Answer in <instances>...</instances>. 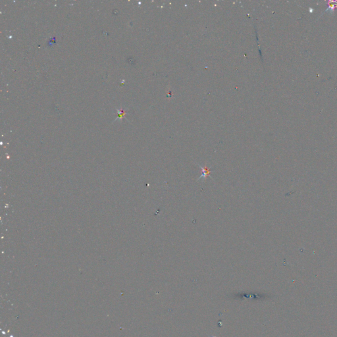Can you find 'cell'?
I'll use <instances>...</instances> for the list:
<instances>
[{
	"label": "cell",
	"mask_w": 337,
	"mask_h": 337,
	"mask_svg": "<svg viewBox=\"0 0 337 337\" xmlns=\"http://www.w3.org/2000/svg\"><path fill=\"white\" fill-rule=\"evenodd\" d=\"M200 167L202 169V174L198 178V180H200L201 178L204 179L206 177H208V176H209L210 173H211V169L208 167H202V166H200Z\"/></svg>",
	"instance_id": "6da1fadb"
}]
</instances>
